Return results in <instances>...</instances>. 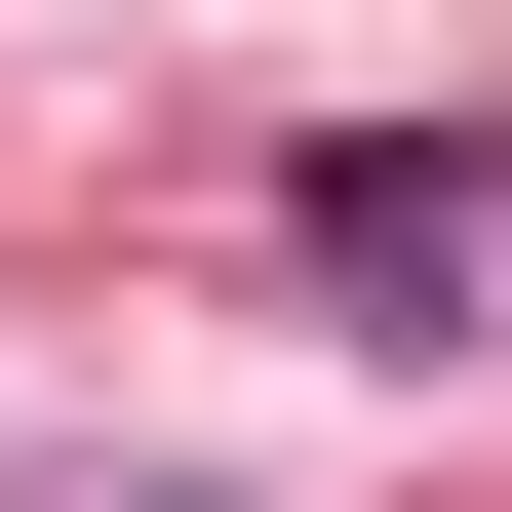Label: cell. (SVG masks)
<instances>
[{"mask_svg":"<svg viewBox=\"0 0 512 512\" xmlns=\"http://www.w3.org/2000/svg\"><path fill=\"white\" fill-rule=\"evenodd\" d=\"M276 237H316V276H355V316H394V355H434V316H473V276H512V158H473V119H355L316 197H276Z\"/></svg>","mask_w":512,"mask_h":512,"instance_id":"cell-1","label":"cell"}]
</instances>
